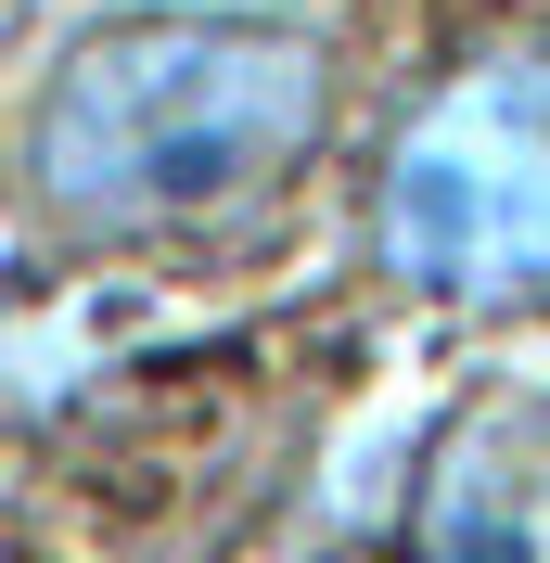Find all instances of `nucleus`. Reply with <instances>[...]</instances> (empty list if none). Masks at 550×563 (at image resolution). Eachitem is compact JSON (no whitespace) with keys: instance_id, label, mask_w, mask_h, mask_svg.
Returning <instances> with one entry per match:
<instances>
[{"instance_id":"obj_1","label":"nucleus","mask_w":550,"mask_h":563,"mask_svg":"<svg viewBox=\"0 0 550 563\" xmlns=\"http://www.w3.org/2000/svg\"><path fill=\"white\" fill-rule=\"evenodd\" d=\"M320 103L333 77L308 38L154 13V26H103L65 52L26 129V179L65 231H167V218H218L270 192L282 167H308Z\"/></svg>"},{"instance_id":"obj_2","label":"nucleus","mask_w":550,"mask_h":563,"mask_svg":"<svg viewBox=\"0 0 550 563\" xmlns=\"http://www.w3.org/2000/svg\"><path fill=\"white\" fill-rule=\"evenodd\" d=\"M384 244L436 295H550V52L448 77L384 167Z\"/></svg>"},{"instance_id":"obj_3","label":"nucleus","mask_w":550,"mask_h":563,"mask_svg":"<svg viewBox=\"0 0 550 563\" xmlns=\"http://www.w3.org/2000/svg\"><path fill=\"white\" fill-rule=\"evenodd\" d=\"M410 563H550V385L448 422L410 499Z\"/></svg>"}]
</instances>
